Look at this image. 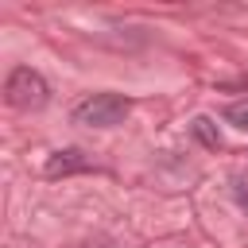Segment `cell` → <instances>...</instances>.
I'll return each instance as SVG.
<instances>
[{
    "label": "cell",
    "mask_w": 248,
    "mask_h": 248,
    "mask_svg": "<svg viewBox=\"0 0 248 248\" xmlns=\"http://www.w3.org/2000/svg\"><path fill=\"white\" fill-rule=\"evenodd\" d=\"M89 155L78 151V147H66V151H50L46 163H43V174L46 178H62V174H78V170H89Z\"/></svg>",
    "instance_id": "obj_3"
},
{
    "label": "cell",
    "mask_w": 248,
    "mask_h": 248,
    "mask_svg": "<svg viewBox=\"0 0 248 248\" xmlns=\"http://www.w3.org/2000/svg\"><path fill=\"white\" fill-rule=\"evenodd\" d=\"M132 112V97L124 93H89L70 108V120L81 128H116Z\"/></svg>",
    "instance_id": "obj_1"
},
{
    "label": "cell",
    "mask_w": 248,
    "mask_h": 248,
    "mask_svg": "<svg viewBox=\"0 0 248 248\" xmlns=\"http://www.w3.org/2000/svg\"><path fill=\"white\" fill-rule=\"evenodd\" d=\"M190 132H194L209 151H217V147H221V132H217V124H213L209 116H194V120H190Z\"/></svg>",
    "instance_id": "obj_4"
},
{
    "label": "cell",
    "mask_w": 248,
    "mask_h": 248,
    "mask_svg": "<svg viewBox=\"0 0 248 248\" xmlns=\"http://www.w3.org/2000/svg\"><path fill=\"white\" fill-rule=\"evenodd\" d=\"M225 124H232L236 132H248V97L225 105Z\"/></svg>",
    "instance_id": "obj_5"
},
{
    "label": "cell",
    "mask_w": 248,
    "mask_h": 248,
    "mask_svg": "<svg viewBox=\"0 0 248 248\" xmlns=\"http://www.w3.org/2000/svg\"><path fill=\"white\" fill-rule=\"evenodd\" d=\"M4 101L19 112H39L50 101V85L35 66H16L4 81Z\"/></svg>",
    "instance_id": "obj_2"
}]
</instances>
